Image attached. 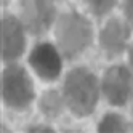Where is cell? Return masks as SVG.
Listing matches in <instances>:
<instances>
[{
    "label": "cell",
    "instance_id": "cell-1",
    "mask_svg": "<svg viewBox=\"0 0 133 133\" xmlns=\"http://www.w3.org/2000/svg\"><path fill=\"white\" fill-rule=\"evenodd\" d=\"M64 96L69 108L79 114L87 116L95 109L98 99L96 77L87 69H74L64 83Z\"/></svg>",
    "mask_w": 133,
    "mask_h": 133
},
{
    "label": "cell",
    "instance_id": "cell-2",
    "mask_svg": "<svg viewBox=\"0 0 133 133\" xmlns=\"http://www.w3.org/2000/svg\"><path fill=\"white\" fill-rule=\"evenodd\" d=\"M58 42L66 56H75L91 40V27L80 15H64L58 23Z\"/></svg>",
    "mask_w": 133,
    "mask_h": 133
},
{
    "label": "cell",
    "instance_id": "cell-3",
    "mask_svg": "<svg viewBox=\"0 0 133 133\" xmlns=\"http://www.w3.org/2000/svg\"><path fill=\"white\" fill-rule=\"evenodd\" d=\"M34 96L32 83L27 74L18 68L10 66L3 72V99L8 106L21 109L31 103Z\"/></svg>",
    "mask_w": 133,
    "mask_h": 133
},
{
    "label": "cell",
    "instance_id": "cell-4",
    "mask_svg": "<svg viewBox=\"0 0 133 133\" xmlns=\"http://www.w3.org/2000/svg\"><path fill=\"white\" fill-rule=\"evenodd\" d=\"M103 91L112 104H125L133 95V77L122 66L111 68L103 80Z\"/></svg>",
    "mask_w": 133,
    "mask_h": 133
},
{
    "label": "cell",
    "instance_id": "cell-5",
    "mask_svg": "<svg viewBox=\"0 0 133 133\" xmlns=\"http://www.w3.org/2000/svg\"><path fill=\"white\" fill-rule=\"evenodd\" d=\"M24 24L32 34H42L50 27L55 18L51 0H27L23 6Z\"/></svg>",
    "mask_w": 133,
    "mask_h": 133
},
{
    "label": "cell",
    "instance_id": "cell-6",
    "mask_svg": "<svg viewBox=\"0 0 133 133\" xmlns=\"http://www.w3.org/2000/svg\"><path fill=\"white\" fill-rule=\"evenodd\" d=\"M32 68L35 72L43 79H55L58 77V74L61 71V59L58 51L55 50V46L50 43H40L37 45L31 53L29 58Z\"/></svg>",
    "mask_w": 133,
    "mask_h": 133
},
{
    "label": "cell",
    "instance_id": "cell-7",
    "mask_svg": "<svg viewBox=\"0 0 133 133\" xmlns=\"http://www.w3.org/2000/svg\"><path fill=\"white\" fill-rule=\"evenodd\" d=\"M2 39H3V59L18 58L24 48L23 27L15 18L6 16L2 23Z\"/></svg>",
    "mask_w": 133,
    "mask_h": 133
},
{
    "label": "cell",
    "instance_id": "cell-8",
    "mask_svg": "<svg viewBox=\"0 0 133 133\" xmlns=\"http://www.w3.org/2000/svg\"><path fill=\"white\" fill-rule=\"evenodd\" d=\"M128 34V27L125 24L117 19H112L101 32V46L109 55H117L125 48Z\"/></svg>",
    "mask_w": 133,
    "mask_h": 133
},
{
    "label": "cell",
    "instance_id": "cell-9",
    "mask_svg": "<svg viewBox=\"0 0 133 133\" xmlns=\"http://www.w3.org/2000/svg\"><path fill=\"white\" fill-rule=\"evenodd\" d=\"M40 106H42V111L46 114V116L53 117V116H58L61 112L63 101H61L59 95L56 91H48V93H45V96L42 98Z\"/></svg>",
    "mask_w": 133,
    "mask_h": 133
},
{
    "label": "cell",
    "instance_id": "cell-10",
    "mask_svg": "<svg viewBox=\"0 0 133 133\" xmlns=\"http://www.w3.org/2000/svg\"><path fill=\"white\" fill-rule=\"evenodd\" d=\"M125 130H127V125L123 119L120 116H116V114L106 116L99 123V131H125Z\"/></svg>",
    "mask_w": 133,
    "mask_h": 133
},
{
    "label": "cell",
    "instance_id": "cell-11",
    "mask_svg": "<svg viewBox=\"0 0 133 133\" xmlns=\"http://www.w3.org/2000/svg\"><path fill=\"white\" fill-rule=\"evenodd\" d=\"M114 3H116V0H88L90 8L93 10V13H96V15L108 13L114 6Z\"/></svg>",
    "mask_w": 133,
    "mask_h": 133
},
{
    "label": "cell",
    "instance_id": "cell-12",
    "mask_svg": "<svg viewBox=\"0 0 133 133\" xmlns=\"http://www.w3.org/2000/svg\"><path fill=\"white\" fill-rule=\"evenodd\" d=\"M125 15L128 21L133 24V0H125Z\"/></svg>",
    "mask_w": 133,
    "mask_h": 133
},
{
    "label": "cell",
    "instance_id": "cell-13",
    "mask_svg": "<svg viewBox=\"0 0 133 133\" xmlns=\"http://www.w3.org/2000/svg\"><path fill=\"white\" fill-rule=\"evenodd\" d=\"M130 61H131V66H133V48H131V53H130Z\"/></svg>",
    "mask_w": 133,
    "mask_h": 133
}]
</instances>
